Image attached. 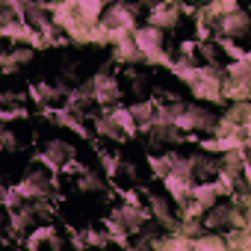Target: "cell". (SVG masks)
Instances as JSON below:
<instances>
[{"instance_id": "cell-31", "label": "cell", "mask_w": 251, "mask_h": 251, "mask_svg": "<svg viewBox=\"0 0 251 251\" xmlns=\"http://www.w3.org/2000/svg\"><path fill=\"white\" fill-rule=\"evenodd\" d=\"M0 148H6V151H18V148H21V139L6 127V124L0 127Z\"/></svg>"}, {"instance_id": "cell-21", "label": "cell", "mask_w": 251, "mask_h": 251, "mask_svg": "<svg viewBox=\"0 0 251 251\" xmlns=\"http://www.w3.org/2000/svg\"><path fill=\"white\" fill-rule=\"evenodd\" d=\"M112 56H115V62H121V65H130V62L136 65V62H142V56H139V50H136V45H133L130 36L112 45Z\"/></svg>"}, {"instance_id": "cell-6", "label": "cell", "mask_w": 251, "mask_h": 251, "mask_svg": "<svg viewBox=\"0 0 251 251\" xmlns=\"http://www.w3.org/2000/svg\"><path fill=\"white\" fill-rule=\"evenodd\" d=\"M15 189L24 195V201H39V198H50L53 195V177L45 175L42 169H30L18 183Z\"/></svg>"}, {"instance_id": "cell-2", "label": "cell", "mask_w": 251, "mask_h": 251, "mask_svg": "<svg viewBox=\"0 0 251 251\" xmlns=\"http://www.w3.org/2000/svg\"><path fill=\"white\" fill-rule=\"evenodd\" d=\"M222 77H225V65H219V62H204V65H198V74H195V80L189 83V89H192V95L198 98V100H204V103H222L225 98H222Z\"/></svg>"}, {"instance_id": "cell-26", "label": "cell", "mask_w": 251, "mask_h": 251, "mask_svg": "<svg viewBox=\"0 0 251 251\" xmlns=\"http://www.w3.org/2000/svg\"><path fill=\"white\" fill-rule=\"evenodd\" d=\"M154 109H157V100H142V103H133L130 112L139 124V130H148L151 124H154Z\"/></svg>"}, {"instance_id": "cell-14", "label": "cell", "mask_w": 251, "mask_h": 251, "mask_svg": "<svg viewBox=\"0 0 251 251\" xmlns=\"http://www.w3.org/2000/svg\"><path fill=\"white\" fill-rule=\"evenodd\" d=\"M45 112H48V115L59 124V127H68V130H74L77 136H89L86 121H83V118H77V115H71L65 106H56V103H53V106H45Z\"/></svg>"}, {"instance_id": "cell-16", "label": "cell", "mask_w": 251, "mask_h": 251, "mask_svg": "<svg viewBox=\"0 0 251 251\" xmlns=\"http://www.w3.org/2000/svg\"><path fill=\"white\" fill-rule=\"evenodd\" d=\"M30 98L39 106H53L59 98H65V89L62 86H53V83H33L30 86Z\"/></svg>"}, {"instance_id": "cell-9", "label": "cell", "mask_w": 251, "mask_h": 251, "mask_svg": "<svg viewBox=\"0 0 251 251\" xmlns=\"http://www.w3.org/2000/svg\"><path fill=\"white\" fill-rule=\"evenodd\" d=\"M177 21H180V6L172 3V0H163V3L157 0L148 12V24H154L160 30H172V27H177Z\"/></svg>"}, {"instance_id": "cell-15", "label": "cell", "mask_w": 251, "mask_h": 251, "mask_svg": "<svg viewBox=\"0 0 251 251\" xmlns=\"http://www.w3.org/2000/svg\"><path fill=\"white\" fill-rule=\"evenodd\" d=\"M189 198H192V201H195L201 210H210V207H213V204H216L222 195H219L216 183L207 177V180H195V183H192V192H189Z\"/></svg>"}, {"instance_id": "cell-29", "label": "cell", "mask_w": 251, "mask_h": 251, "mask_svg": "<svg viewBox=\"0 0 251 251\" xmlns=\"http://www.w3.org/2000/svg\"><path fill=\"white\" fill-rule=\"evenodd\" d=\"M216 45H219V48H222V50H225L230 59H242V56H248V50H242V48H239L233 39H225V36H219V39H216Z\"/></svg>"}, {"instance_id": "cell-27", "label": "cell", "mask_w": 251, "mask_h": 251, "mask_svg": "<svg viewBox=\"0 0 251 251\" xmlns=\"http://www.w3.org/2000/svg\"><path fill=\"white\" fill-rule=\"evenodd\" d=\"M83 239H86V245H98V248H103V245L112 242V236L106 233V227H86Z\"/></svg>"}, {"instance_id": "cell-3", "label": "cell", "mask_w": 251, "mask_h": 251, "mask_svg": "<svg viewBox=\"0 0 251 251\" xmlns=\"http://www.w3.org/2000/svg\"><path fill=\"white\" fill-rule=\"evenodd\" d=\"M216 118L219 115L213 109H204L201 103H183V109L175 118V127L180 133H210L216 127Z\"/></svg>"}, {"instance_id": "cell-22", "label": "cell", "mask_w": 251, "mask_h": 251, "mask_svg": "<svg viewBox=\"0 0 251 251\" xmlns=\"http://www.w3.org/2000/svg\"><path fill=\"white\" fill-rule=\"evenodd\" d=\"M95 133L100 136V139H112V142H121V139H127L121 133V127L109 118V112H103V115H98L95 118Z\"/></svg>"}, {"instance_id": "cell-10", "label": "cell", "mask_w": 251, "mask_h": 251, "mask_svg": "<svg viewBox=\"0 0 251 251\" xmlns=\"http://www.w3.org/2000/svg\"><path fill=\"white\" fill-rule=\"evenodd\" d=\"M160 180L166 183V192L172 195V201H175V204H183V201H189V192H192V183H195V177H189V175H175V172H166Z\"/></svg>"}, {"instance_id": "cell-19", "label": "cell", "mask_w": 251, "mask_h": 251, "mask_svg": "<svg viewBox=\"0 0 251 251\" xmlns=\"http://www.w3.org/2000/svg\"><path fill=\"white\" fill-rule=\"evenodd\" d=\"M192 248L195 251H227V239L222 233L207 230V233H195L192 236Z\"/></svg>"}, {"instance_id": "cell-23", "label": "cell", "mask_w": 251, "mask_h": 251, "mask_svg": "<svg viewBox=\"0 0 251 251\" xmlns=\"http://www.w3.org/2000/svg\"><path fill=\"white\" fill-rule=\"evenodd\" d=\"M33 48L30 45H15L12 50H6V59H3V71H15L18 65H27L33 59Z\"/></svg>"}, {"instance_id": "cell-28", "label": "cell", "mask_w": 251, "mask_h": 251, "mask_svg": "<svg viewBox=\"0 0 251 251\" xmlns=\"http://www.w3.org/2000/svg\"><path fill=\"white\" fill-rule=\"evenodd\" d=\"M27 201H24V195L15 189V186H9V189H3V195H0V207L3 210H18V207H24Z\"/></svg>"}, {"instance_id": "cell-32", "label": "cell", "mask_w": 251, "mask_h": 251, "mask_svg": "<svg viewBox=\"0 0 251 251\" xmlns=\"http://www.w3.org/2000/svg\"><path fill=\"white\" fill-rule=\"evenodd\" d=\"M148 166H151V172H154L157 177H163V175L169 172V163H166V154H151V157H148Z\"/></svg>"}, {"instance_id": "cell-33", "label": "cell", "mask_w": 251, "mask_h": 251, "mask_svg": "<svg viewBox=\"0 0 251 251\" xmlns=\"http://www.w3.org/2000/svg\"><path fill=\"white\" fill-rule=\"evenodd\" d=\"M3 59H6V50H3V45H0V68H3Z\"/></svg>"}, {"instance_id": "cell-20", "label": "cell", "mask_w": 251, "mask_h": 251, "mask_svg": "<svg viewBox=\"0 0 251 251\" xmlns=\"http://www.w3.org/2000/svg\"><path fill=\"white\" fill-rule=\"evenodd\" d=\"M74 9H77L83 24H95V21H100V15L106 9V0H77Z\"/></svg>"}, {"instance_id": "cell-18", "label": "cell", "mask_w": 251, "mask_h": 251, "mask_svg": "<svg viewBox=\"0 0 251 251\" xmlns=\"http://www.w3.org/2000/svg\"><path fill=\"white\" fill-rule=\"evenodd\" d=\"M225 77L233 80V83L251 86V62H248V56H242V59H230V62L225 65Z\"/></svg>"}, {"instance_id": "cell-30", "label": "cell", "mask_w": 251, "mask_h": 251, "mask_svg": "<svg viewBox=\"0 0 251 251\" xmlns=\"http://www.w3.org/2000/svg\"><path fill=\"white\" fill-rule=\"evenodd\" d=\"M0 6H6V9H12L15 15H27L33 6H36V0H0Z\"/></svg>"}, {"instance_id": "cell-13", "label": "cell", "mask_w": 251, "mask_h": 251, "mask_svg": "<svg viewBox=\"0 0 251 251\" xmlns=\"http://www.w3.org/2000/svg\"><path fill=\"white\" fill-rule=\"evenodd\" d=\"M27 248H42V245H50L53 251L62 248V239L56 236V227L53 225H33L30 227V236L24 239Z\"/></svg>"}, {"instance_id": "cell-17", "label": "cell", "mask_w": 251, "mask_h": 251, "mask_svg": "<svg viewBox=\"0 0 251 251\" xmlns=\"http://www.w3.org/2000/svg\"><path fill=\"white\" fill-rule=\"evenodd\" d=\"M106 112H109V118L121 127L124 136H136V133H139V124H136L130 106H118V103H112V109H106Z\"/></svg>"}, {"instance_id": "cell-8", "label": "cell", "mask_w": 251, "mask_h": 251, "mask_svg": "<svg viewBox=\"0 0 251 251\" xmlns=\"http://www.w3.org/2000/svg\"><path fill=\"white\" fill-rule=\"evenodd\" d=\"M213 24H216V36H225V39H242V36L248 33V12L239 6V9H233V12L219 15Z\"/></svg>"}, {"instance_id": "cell-24", "label": "cell", "mask_w": 251, "mask_h": 251, "mask_svg": "<svg viewBox=\"0 0 251 251\" xmlns=\"http://www.w3.org/2000/svg\"><path fill=\"white\" fill-rule=\"evenodd\" d=\"M189 163H192V175H195V180H207V177H213L216 169H219V160L204 157V154H192Z\"/></svg>"}, {"instance_id": "cell-25", "label": "cell", "mask_w": 251, "mask_h": 251, "mask_svg": "<svg viewBox=\"0 0 251 251\" xmlns=\"http://www.w3.org/2000/svg\"><path fill=\"white\" fill-rule=\"evenodd\" d=\"M77 172H80L77 175V189L80 192H106V180L100 175H95L89 169H77Z\"/></svg>"}, {"instance_id": "cell-7", "label": "cell", "mask_w": 251, "mask_h": 251, "mask_svg": "<svg viewBox=\"0 0 251 251\" xmlns=\"http://www.w3.org/2000/svg\"><path fill=\"white\" fill-rule=\"evenodd\" d=\"M39 160H42L48 169H53V172H65V169L77 160V151H74V145L65 142V139H50V142L39 151Z\"/></svg>"}, {"instance_id": "cell-11", "label": "cell", "mask_w": 251, "mask_h": 251, "mask_svg": "<svg viewBox=\"0 0 251 251\" xmlns=\"http://www.w3.org/2000/svg\"><path fill=\"white\" fill-rule=\"evenodd\" d=\"M145 201H148V213H151V219H157V222H160V225H166L169 230H175V227H177V219H175L172 204H169V198H166V195L151 192V195H145Z\"/></svg>"}, {"instance_id": "cell-1", "label": "cell", "mask_w": 251, "mask_h": 251, "mask_svg": "<svg viewBox=\"0 0 251 251\" xmlns=\"http://www.w3.org/2000/svg\"><path fill=\"white\" fill-rule=\"evenodd\" d=\"M130 39H133V45H136L142 62H151V65H169V62H172V56L166 53V36H163L160 27H154V24L136 27V30L130 33Z\"/></svg>"}, {"instance_id": "cell-12", "label": "cell", "mask_w": 251, "mask_h": 251, "mask_svg": "<svg viewBox=\"0 0 251 251\" xmlns=\"http://www.w3.org/2000/svg\"><path fill=\"white\" fill-rule=\"evenodd\" d=\"M36 225V213L30 204L18 207V210H9V236L12 239H24V233Z\"/></svg>"}, {"instance_id": "cell-4", "label": "cell", "mask_w": 251, "mask_h": 251, "mask_svg": "<svg viewBox=\"0 0 251 251\" xmlns=\"http://www.w3.org/2000/svg\"><path fill=\"white\" fill-rule=\"evenodd\" d=\"M100 24L106 30H124V33H133L139 27V6L127 3V0H115L109 9H103Z\"/></svg>"}, {"instance_id": "cell-34", "label": "cell", "mask_w": 251, "mask_h": 251, "mask_svg": "<svg viewBox=\"0 0 251 251\" xmlns=\"http://www.w3.org/2000/svg\"><path fill=\"white\" fill-rule=\"evenodd\" d=\"M0 195H3V183H0Z\"/></svg>"}, {"instance_id": "cell-5", "label": "cell", "mask_w": 251, "mask_h": 251, "mask_svg": "<svg viewBox=\"0 0 251 251\" xmlns=\"http://www.w3.org/2000/svg\"><path fill=\"white\" fill-rule=\"evenodd\" d=\"M83 92H86L89 100H95L98 106H112V103H118V98H121V86H118V80H115L109 71H98L89 83H83Z\"/></svg>"}]
</instances>
